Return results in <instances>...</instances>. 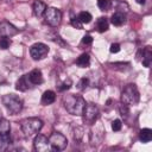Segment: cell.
<instances>
[{
  "label": "cell",
  "instance_id": "obj_14",
  "mask_svg": "<svg viewBox=\"0 0 152 152\" xmlns=\"http://www.w3.org/2000/svg\"><path fill=\"white\" fill-rule=\"evenodd\" d=\"M45 10H46V5L40 1V0H36L33 2V12L37 17H43L44 13H45Z\"/></svg>",
  "mask_w": 152,
  "mask_h": 152
},
{
  "label": "cell",
  "instance_id": "obj_22",
  "mask_svg": "<svg viewBox=\"0 0 152 152\" xmlns=\"http://www.w3.org/2000/svg\"><path fill=\"white\" fill-rule=\"evenodd\" d=\"M77 18H78V20H80L82 24H89V23L91 21V19H93L91 14H90L89 12H86V11L81 12V13L77 15Z\"/></svg>",
  "mask_w": 152,
  "mask_h": 152
},
{
  "label": "cell",
  "instance_id": "obj_23",
  "mask_svg": "<svg viewBox=\"0 0 152 152\" xmlns=\"http://www.w3.org/2000/svg\"><path fill=\"white\" fill-rule=\"evenodd\" d=\"M119 113H120V115L122 116V118H127L128 116V114H129V109H128V106L127 104H125V103H120L119 104Z\"/></svg>",
  "mask_w": 152,
  "mask_h": 152
},
{
  "label": "cell",
  "instance_id": "obj_9",
  "mask_svg": "<svg viewBox=\"0 0 152 152\" xmlns=\"http://www.w3.org/2000/svg\"><path fill=\"white\" fill-rule=\"evenodd\" d=\"M33 146H34V150L37 152H50V151H52V148L50 146V142H49V139L43 134H38L34 138Z\"/></svg>",
  "mask_w": 152,
  "mask_h": 152
},
{
  "label": "cell",
  "instance_id": "obj_6",
  "mask_svg": "<svg viewBox=\"0 0 152 152\" xmlns=\"http://www.w3.org/2000/svg\"><path fill=\"white\" fill-rule=\"evenodd\" d=\"M44 18H45V21L52 26V27H56L61 24V20H62V12L58 10V8H55V7H49L45 10V13H44Z\"/></svg>",
  "mask_w": 152,
  "mask_h": 152
},
{
  "label": "cell",
  "instance_id": "obj_3",
  "mask_svg": "<svg viewBox=\"0 0 152 152\" xmlns=\"http://www.w3.org/2000/svg\"><path fill=\"white\" fill-rule=\"evenodd\" d=\"M140 95H139V90L137 88L135 84H127L122 93H121V102L127 104V106H132V104H137L139 102Z\"/></svg>",
  "mask_w": 152,
  "mask_h": 152
},
{
  "label": "cell",
  "instance_id": "obj_24",
  "mask_svg": "<svg viewBox=\"0 0 152 152\" xmlns=\"http://www.w3.org/2000/svg\"><path fill=\"white\" fill-rule=\"evenodd\" d=\"M97 6L101 11H108L110 7V1L109 0H97Z\"/></svg>",
  "mask_w": 152,
  "mask_h": 152
},
{
  "label": "cell",
  "instance_id": "obj_32",
  "mask_svg": "<svg viewBox=\"0 0 152 152\" xmlns=\"http://www.w3.org/2000/svg\"><path fill=\"white\" fill-rule=\"evenodd\" d=\"M91 43H93V38H91V36H89V34L83 36V38H82V44L89 45V44H91Z\"/></svg>",
  "mask_w": 152,
  "mask_h": 152
},
{
  "label": "cell",
  "instance_id": "obj_11",
  "mask_svg": "<svg viewBox=\"0 0 152 152\" xmlns=\"http://www.w3.org/2000/svg\"><path fill=\"white\" fill-rule=\"evenodd\" d=\"M27 78L31 86H38L43 82V75L39 69H33L27 74Z\"/></svg>",
  "mask_w": 152,
  "mask_h": 152
},
{
  "label": "cell",
  "instance_id": "obj_16",
  "mask_svg": "<svg viewBox=\"0 0 152 152\" xmlns=\"http://www.w3.org/2000/svg\"><path fill=\"white\" fill-rule=\"evenodd\" d=\"M11 145H12V139L8 134H5V135L0 137V152L10 150Z\"/></svg>",
  "mask_w": 152,
  "mask_h": 152
},
{
  "label": "cell",
  "instance_id": "obj_31",
  "mask_svg": "<svg viewBox=\"0 0 152 152\" xmlns=\"http://www.w3.org/2000/svg\"><path fill=\"white\" fill-rule=\"evenodd\" d=\"M83 137V127H77L75 129V139L80 140Z\"/></svg>",
  "mask_w": 152,
  "mask_h": 152
},
{
  "label": "cell",
  "instance_id": "obj_5",
  "mask_svg": "<svg viewBox=\"0 0 152 152\" xmlns=\"http://www.w3.org/2000/svg\"><path fill=\"white\" fill-rule=\"evenodd\" d=\"M49 142L50 146L52 148V151H62L68 145V140L66 137L63 135L59 132H53L50 137H49Z\"/></svg>",
  "mask_w": 152,
  "mask_h": 152
},
{
  "label": "cell",
  "instance_id": "obj_13",
  "mask_svg": "<svg viewBox=\"0 0 152 152\" xmlns=\"http://www.w3.org/2000/svg\"><path fill=\"white\" fill-rule=\"evenodd\" d=\"M55 100H56V94H55V91H52V90H46V91H44L43 95H42V103H43L44 106H48V104L53 103Z\"/></svg>",
  "mask_w": 152,
  "mask_h": 152
},
{
  "label": "cell",
  "instance_id": "obj_20",
  "mask_svg": "<svg viewBox=\"0 0 152 152\" xmlns=\"http://www.w3.org/2000/svg\"><path fill=\"white\" fill-rule=\"evenodd\" d=\"M90 63V56L88 53H82L77 59H76V64L80 68H87Z\"/></svg>",
  "mask_w": 152,
  "mask_h": 152
},
{
  "label": "cell",
  "instance_id": "obj_29",
  "mask_svg": "<svg viewBox=\"0 0 152 152\" xmlns=\"http://www.w3.org/2000/svg\"><path fill=\"white\" fill-rule=\"evenodd\" d=\"M70 87H71V81H70V80H66V81H64V82L58 87V90H59V91H64V90H68Z\"/></svg>",
  "mask_w": 152,
  "mask_h": 152
},
{
  "label": "cell",
  "instance_id": "obj_27",
  "mask_svg": "<svg viewBox=\"0 0 152 152\" xmlns=\"http://www.w3.org/2000/svg\"><path fill=\"white\" fill-rule=\"evenodd\" d=\"M121 127H122V122H121V120L116 119V120H114V121L112 122V129H113L114 132L120 131V129H121Z\"/></svg>",
  "mask_w": 152,
  "mask_h": 152
},
{
  "label": "cell",
  "instance_id": "obj_7",
  "mask_svg": "<svg viewBox=\"0 0 152 152\" xmlns=\"http://www.w3.org/2000/svg\"><path fill=\"white\" fill-rule=\"evenodd\" d=\"M83 121L87 125H93L96 122L99 118V109L93 103H86L84 110H83Z\"/></svg>",
  "mask_w": 152,
  "mask_h": 152
},
{
  "label": "cell",
  "instance_id": "obj_8",
  "mask_svg": "<svg viewBox=\"0 0 152 152\" xmlns=\"http://www.w3.org/2000/svg\"><path fill=\"white\" fill-rule=\"evenodd\" d=\"M49 52L48 45L44 43H36L30 48V55L34 61H40L43 59Z\"/></svg>",
  "mask_w": 152,
  "mask_h": 152
},
{
  "label": "cell",
  "instance_id": "obj_21",
  "mask_svg": "<svg viewBox=\"0 0 152 152\" xmlns=\"http://www.w3.org/2000/svg\"><path fill=\"white\" fill-rule=\"evenodd\" d=\"M11 131V125L6 119L0 118V135H5L8 134Z\"/></svg>",
  "mask_w": 152,
  "mask_h": 152
},
{
  "label": "cell",
  "instance_id": "obj_19",
  "mask_svg": "<svg viewBox=\"0 0 152 152\" xmlns=\"http://www.w3.org/2000/svg\"><path fill=\"white\" fill-rule=\"evenodd\" d=\"M139 139L140 141H142L144 144L151 141L152 139V131L150 128H142L140 132H139Z\"/></svg>",
  "mask_w": 152,
  "mask_h": 152
},
{
  "label": "cell",
  "instance_id": "obj_34",
  "mask_svg": "<svg viewBox=\"0 0 152 152\" xmlns=\"http://www.w3.org/2000/svg\"><path fill=\"white\" fill-rule=\"evenodd\" d=\"M135 1H137L138 4H140V5H142V4H145V1H146V0H135Z\"/></svg>",
  "mask_w": 152,
  "mask_h": 152
},
{
  "label": "cell",
  "instance_id": "obj_12",
  "mask_svg": "<svg viewBox=\"0 0 152 152\" xmlns=\"http://www.w3.org/2000/svg\"><path fill=\"white\" fill-rule=\"evenodd\" d=\"M30 82H28V78H27V75H24L21 76L17 83H15V89L19 90V91H26L28 88H30Z\"/></svg>",
  "mask_w": 152,
  "mask_h": 152
},
{
  "label": "cell",
  "instance_id": "obj_1",
  "mask_svg": "<svg viewBox=\"0 0 152 152\" xmlns=\"http://www.w3.org/2000/svg\"><path fill=\"white\" fill-rule=\"evenodd\" d=\"M63 104L68 113H70L71 115L81 116L83 114V110L86 107V101L82 96L69 94L63 97Z\"/></svg>",
  "mask_w": 152,
  "mask_h": 152
},
{
  "label": "cell",
  "instance_id": "obj_25",
  "mask_svg": "<svg viewBox=\"0 0 152 152\" xmlns=\"http://www.w3.org/2000/svg\"><path fill=\"white\" fill-rule=\"evenodd\" d=\"M11 45V39L7 38V37H4L0 39V49L1 50H6L7 48H10Z\"/></svg>",
  "mask_w": 152,
  "mask_h": 152
},
{
  "label": "cell",
  "instance_id": "obj_18",
  "mask_svg": "<svg viewBox=\"0 0 152 152\" xmlns=\"http://www.w3.org/2000/svg\"><path fill=\"white\" fill-rule=\"evenodd\" d=\"M108 27H109V23H108V19L107 18L101 17V18L97 19V21H96V30L99 32H101V33L102 32H106L108 30Z\"/></svg>",
  "mask_w": 152,
  "mask_h": 152
},
{
  "label": "cell",
  "instance_id": "obj_30",
  "mask_svg": "<svg viewBox=\"0 0 152 152\" xmlns=\"http://www.w3.org/2000/svg\"><path fill=\"white\" fill-rule=\"evenodd\" d=\"M116 8L119 10L120 13H122V12H127V11H128V6H127L126 2H119V5H118Z\"/></svg>",
  "mask_w": 152,
  "mask_h": 152
},
{
  "label": "cell",
  "instance_id": "obj_15",
  "mask_svg": "<svg viewBox=\"0 0 152 152\" xmlns=\"http://www.w3.org/2000/svg\"><path fill=\"white\" fill-rule=\"evenodd\" d=\"M151 61H152V50H151V46H146L144 49V51H142V59H141V62H142V64L146 68H148L150 64H151Z\"/></svg>",
  "mask_w": 152,
  "mask_h": 152
},
{
  "label": "cell",
  "instance_id": "obj_28",
  "mask_svg": "<svg viewBox=\"0 0 152 152\" xmlns=\"http://www.w3.org/2000/svg\"><path fill=\"white\" fill-rule=\"evenodd\" d=\"M70 23H71V25H72L75 28H78V30H81V28L83 27V24H82V23L78 20V18H77V17H74V18H71V21H70Z\"/></svg>",
  "mask_w": 152,
  "mask_h": 152
},
{
  "label": "cell",
  "instance_id": "obj_17",
  "mask_svg": "<svg viewBox=\"0 0 152 152\" xmlns=\"http://www.w3.org/2000/svg\"><path fill=\"white\" fill-rule=\"evenodd\" d=\"M110 21H112V24H113L114 26H121V25L125 24V21H126V17H125L124 13L116 12V13H114V14L112 15Z\"/></svg>",
  "mask_w": 152,
  "mask_h": 152
},
{
  "label": "cell",
  "instance_id": "obj_2",
  "mask_svg": "<svg viewBox=\"0 0 152 152\" xmlns=\"http://www.w3.org/2000/svg\"><path fill=\"white\" fill-rule=\"evenodd\" d=\"M20 127H21L23 133L26 137H31V135L37 134L42 129L43 121L40 119H38V118H27V119H24L21 121Z\"/></svg>",
  "mask_w": 152,
  "mask_h": 152
},
{
  "label": "cell",
  "instance_id": "obj_26",
  "mask_svg": "<svg viewBox=\"0 0 152 152\" xmlns=\"http://www.w3.org/2000/svg\"><path fill=\"white\" fill-rule=\"evenodd\" d=\"M88 86H89V80H88L87 77L81 78V80L78 81V83H77V88H78V89H81V90L86 89Z\"/></svg>",
  "mask_w": 152,
  "mask_h": 152
},
{
  "label": "cell",
  "instance_id": "obj_10",
  "mask_svg": "<svg viewBox=\"0 0 152 152\" xmlns=\"http://www.w3.org/2000/svg\"><path fill=\"white\" fill-rule=\"evenodd\" d=\"M18 33V28L8 21L0 23V37H12Z\"/></svg>",
  "mask_w": 152,
  "mask_h": 152
},
{
  "label": "cell",
  "instance_id": "obj_4",
  "mask_svg": "<svg viewBox=\"0 0 152 152\" xmlns=\"http://www.w3.org/2000/svg\"><path fill=\"white\" fill-rule=\"evenodd\" d=\"M2 103L11 114H18L23 109V101L14 94H6L2 96Z\"/></svg>",
  "mask_w": 152,
  "mask_h": 152
},
{
  "label": "cell",
  "instance_id": "obj_33",
  "mask_svg": "<svg viewBox=\"0 0 152 152\" xmlns=\"http://www.w3.org/2000/svg\"><path fill=\"white\" fill-rule=\"evenodd\" d=\"M109 51H110L112 53L119 52V51H120V45H119L118 43H113V44L110 45V48H109Z\"/></svg>",
  "mask_w": 152,
  "mask_h": 152
}]
</instances>
